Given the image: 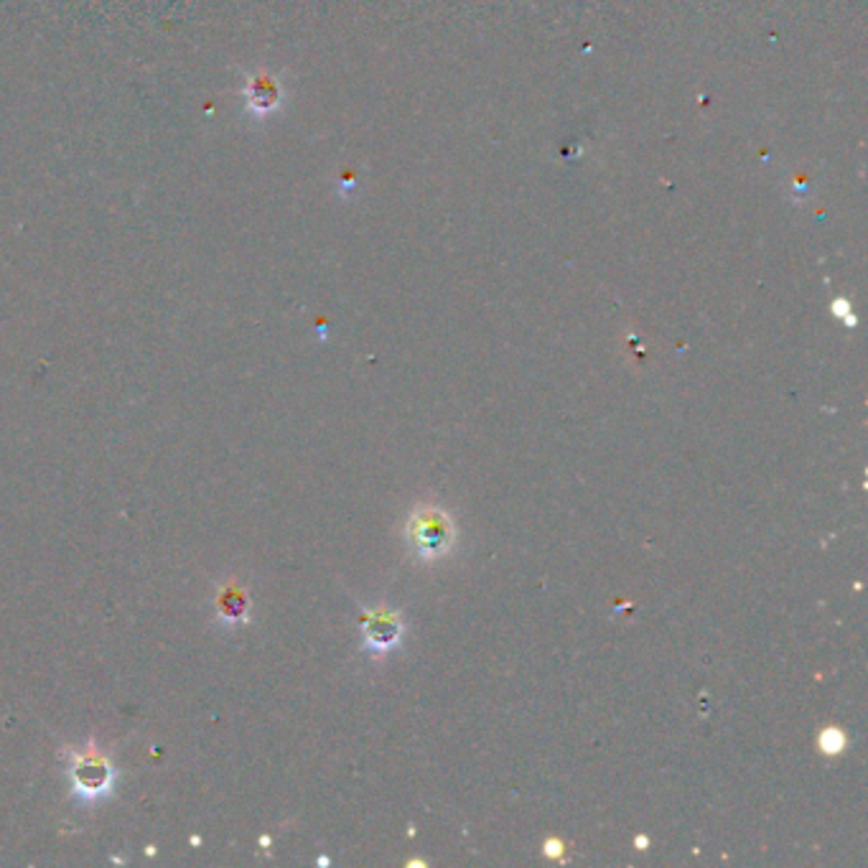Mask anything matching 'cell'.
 I'll return each mask as SVG.
<instances>
[{
    "label": "cell",
    "instance_id": "cell-1",
    "mask_svg": "<svg viewBox=\"0 0 868 868\" xmlns=\"http://www.w3.org/2000/svg\"><path fill=\"white\" fill-rule=\"evenodd\" d=\"M405 540L418 558H444L454 548L456 527L446 509L438 505H418L407 517Z\"/></svg>",
    "mask_w": 868,
    "mask_h": 868
},
{
    "label": "cell",
    "instance_id": "cell-2",
    "mask_svg": "<svg viewBox=\"0 0 868 868\" xmlns=\"http://www.w3.org/2000/svg\"><path fill=\"white\" fill-rule=\"evenodd\" d=\"M70 777H72L74 795L84 799V803H92V799H100L102 795L110 793L115 772L97 752H87V754L82 752L76 754Z\"/></svg>",
    "mask_w": 868,
    "mask_h": 868
},
{
    "label": "cell",
    "instance_id": "cell-3",
    "mask_svg": "<svg viewBox=\"0 0 868 868\" xmlns=\"http://www.w3.org/2000/svg\"><path fill=\"white\" fill-rule=\"evenodd\" d=\"M362 634H364V642H368V650L374 654H382L393 650L397 644L400 634H403V624H400L395 611H390L388 607H378L364 617Z\"/></svg>",
    "mask_w": 868,
    "mask_h": 868
},
{
    "label": "cell",
    "instance_id": "cell-4",
    "mask_svg": "<svg viewBox=\"0 0 868 868\" xmlns=\"http://www.w3.org/2000/svg\"><path fill=\"white\" fill-rule=\"evenodd\" d=\"M217 609H219V619H223L225 624H242V621L248 619L250 601L242 591L227 589L223 596H219Z\"/></svg>",
    "mask_w": 868,
    "mask_h": 868
},
{
    "label": "cell",
    "instance_id": "cell-5",
    "mask_svg": "<svg viewBox=\"0 0 868 868\" xmlns=\"http://www.w3.org/2000/svg\"><path fill=\"white\" fill-rule=\"evenodd\" d=\"M245 97H248L250 113H270V110L278 105V87L273 82L262 76V80H258V82H250Z\"/></svg>",
    "mask_w": 868,
    "mask_h": 868
},
{
    "label": "cell",
    "instance_id": "cell-6",
    "mask_svg": "<svg viewBox=\"0 0 868 868\" xmlns=\"http://www.w3.org/2000/svg\"><path fill=\"white\" fill-rule=\"evenodd\" d=\"M820 748L828 756L840 754L846 748V734L840 728H836V726H828L820 734Z\"/></svg>",
    "mask_w": 868,
    "mask_h": 868
},
{
    "label": "cell",
    "instance_id": "cell-7",
    "mask_svg": "<svg viewBox=\"0 0 868 868\" xmlns=\"http://www.w3.org/2000/svg\"><path fill=\"white\" fill-rule=\"evenodd\" d=\"M542 850H546V856H550V858L560 856V854H564V844H560V840H548L546 848H542Z\"/></svg>",
    "mask_w": 868,
    "mask_h": 868
},
{
    "label": "cell",
    "instance_id": "cell-8",
    "mask_svg": "<svg viewBox=\"0 0 868 868\" xmlns=\"http://www.w3.org/2000/svg\"><path fill=\"white\" fill-rule=\"evenodd\" d=\"M637 846H640V850H644L647 848V838H637Z\"/></svg>",
    "mask_w": 868,
    "mask_h": 868
}]
</instances>
